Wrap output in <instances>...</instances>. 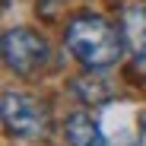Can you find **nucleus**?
Returning a JSON list of instances; mask_svg holds the SVG:
<instances>
[{
	"label": "nucleus",
	"instance_id": "obj_8",
	"mask_svg": "<svg viewBox=\"0 0 146 146\" xmlns=\"http://www.w3.org/2000/svg\"><path fill=\"white\" fill-rule=\"evenodd\" d=\"M7 3H10V0H3V7H7Z\"/></svg>",
	"mask_w": 146,
	"mask_h": 146
},
{
	"label": "nucleus",
	"instance_id": "obj_5",
	"mask_svg": "<svg viewBox=\"0 0 146 146\" xmlns=\"http://www.w3.org/2000/svg\"><path fill=\"white\" fill-rule=\"evenodd\" d=\"M67 140H70V146H111L102 124H95L86 111H76L67 121Z\"/></svg>",
	"mask_w": 146,
	"mask_h": 146
},
{
	"label": "nucleus",
	"instance_id": "obj_2",
	"mask_svg": "<svg viewBox=\"0 0 146 146\" xmlns=\"http://www.w3.org/2000/svg\"><path fill=\"white\" fill-rule=\"evenodd\" d=\"M102 130L111 146H146V111L137 105H108L102 111Z\"/></svg>",
	"mask_w": 146,
	"mask_h": 146
},
{
	"label": "nucleus",
	"instance_id": "obj_3",
	"mask_svg": "<svg viewBox=\"0 0 146 146\" xmlns=\"http://www.w3.org/2000/svg\"><path fill=\"white\" fill-rule=\"evenodd\" d=\"M3 60L16 73H35L48 60V44L29 29H10L3 35Z\"/></svg>",
	"mask_w": 146,
	"mask_h": 146
},
{
	"label": "nucleus",
	"instance_id": "obj_7",
	"mask_svg": "<svg viewBox=\"0 0 146 146\" xmlns=\"http://www.w3.org/2000/svg\"><path fill=\"white\" fill-rule=\"evenodd\" d=\"M76 92L83 95L86 102H92V105L111 99V86H108L105 80H76Z\"/></svg>",
	"mask_w": 146,
	"mask_h": 146
},
{
	"label": "nucleus",
	"instance_id": "obj_6",
	"mask_svg": "<svg viewBox=\"0 0 146 146\" xmlns=\"http://www.w3.org/2000/svg\"><path fill=\"white\" fill-rule=\"evenodd\" d=\"M124 35L137 57H146V7H127L124 10Z\"/></svg>",
	"mask_w": 146,
	"mask_h": 146
},
{
	"label": "nucleus",
	"instance_id": "obj_1",
	"mask_svg": "<svg viewBox=\"0 0 146 146\" xmlns=\"http://www.w3.org/2000/svg\"><path fill=\"white\" fill-rule=\"evenodd\" d=\"M67 48L92 70H105L121 57V35L99 16H76L67 26Z\"/></svg>",
	"mask_w": 146,
	"mask_h": 146
},
{
	"label": "nucleus",
	"instance_id": "obj_4",
	"mask_svg": "<svg viewBox=\"0 0 146 146\" xmlns=\"http://www.w3.org/2000/svg\"><path fill=\"white\" fill-rule=\"evenodd\" d=\"M3 124H7L10 133L32 140L44 127V114H41L35 99H29L22 92H7L3 95Z\"/></svg>",
	"mask_w": 146,
	"mask_h": 146
}]
</instances>
